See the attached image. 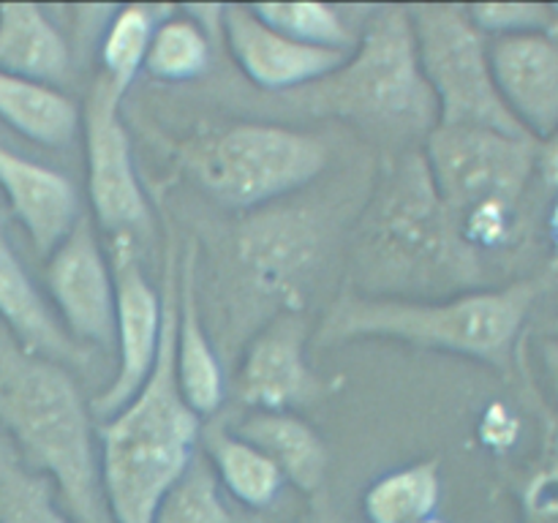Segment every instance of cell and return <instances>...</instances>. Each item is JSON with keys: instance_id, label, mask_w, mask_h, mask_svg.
Instances as JSON below:
<instances>
[{"instance_id": "obj_1", "label": "cell", "mask_w": 558, "mask_h": 523, "mask_svg": "<svg viewBox=\"0 0 558 523\" xmlns=\"http://www.w3.org/2000/svg\"><path fill=\"white\" fill-rule=\"evenodd\" d=\"M349 278L357 294L412 300L450 297L483 283L480 251L441 202L420 150L379 174L354 229Z\"/></svg>"}, {"instance_id": "obj_2", "label": "cell", "mask_w": 558, "mask_h": 523, "mask_svg": "<svg viewBox=\"0 0 558 523\" xmlns=\"http://www.w3.org/2000/svg\"><path fill=\"white\" fill-rule=\"evenodd\" d=\"M539 292L543 283L532 278L430 300L371 297L347 289L314 327L311 343L338 349L365 338H381L425 352L477 360L510 376Z\"/></svg>"}, {"instance_id": "obj_3", "label": "cell", "mask_w": 558, "mask_h": 523, "mask_svg": "<svg viewBox=\"0 0 558 523\" xmlns=\"http://www.w3.org/2000/svg\"><path fill=\"white\" fill-rule=\"evenodd\" d=\"M0 434L58 488L74 523H112L90 406L65 365L27 352L0 327Z\"/></svg>"}, {"instance_id": "obj_4", "label": "cell", "mask_w": 558, "mask_h": 523, "mask_svg": "<svg viewBox=\"0 0 558 523\" xmlns=\"http://www.w3.org/2000/svg\"><path fill=\"white\" fill-rule=\"evenodd\" d=\"M174 267L178 256L167 248L163 336L156 368L114 417L96 425L101 485L112 523H153L163 494L199 452L202 419L185 406L174 381Z\"/></svg>"}, {"instance_id": "obj_5", "label": "cell", "mask_w": 558, "mask_h": 523, "mask_svg": "<svg viewBox=\"0 0 558 523\" xmlns=\"http://www.w3.org/2000/svg\"><path fill=\"white\" fill-rule=\"evenodd\" d=\"M289 101L311 114L349 120L396 139H425L439 123L407 5L374 9L347 63L316 85L289 93Z\"/></svg>"}, {"instance_id": "obj_6", "label": "cell", "mask_w": 558, "mask_h": 523, "mask_svg": "<svg viewBox=\"0 0 558 523\" xmlns=\"http://www.w3.org/2000/svg\"><path fill=\"white\" fill-rule=\"evenodd\" d=\"M330 150L305 131L276 123H232L183 147L194 183L218 205L254 212L305 188L325 172Z\"/></svg>"}, {"instance_id": "obj_7", "label": "cell", "mask_w": 558, "mask_h": 523, "mask_svg": "<svg viewBox=\"0 0 558 523\" xmlns=\"http://www.w3.org/2000/svg\"><path fill=\"white\" fill-rule=\"evenodd\" d=\"M407 9L417 38L420 69L439 109L436 125L526 136L501 101L490 69L488 38L469 20L466 5L423 3Z\"/></svg>"}, {"instance_id": "obj_8", "label": "cell", "mask_w": 558, "mask_h": 523, "mask_svg": "<svg viewBox=\"0 0 558 523\" xmlns=\"http://www.w3.org/2000/svg\"><path fill=\"white\" fill-rule=\"evenodd\" d=\"M420 153L441 202L461 221L485 207L518 210L529 180L537 172L539 145L529 136L490 129L434 125Z\"/></svg>"}, {"instance_id": "obj_9", "label": "cell", "mask_w": 558, "mask_h": 523, "mask_svg": "<svg viewBox=\"0 0 558 523\" xmlns=\"http://www.w3.org/2000/svg\"><path fill=\"white\" fill-rule=\"evenodd\" d=\"M123 93L114 90L104 76L87 87L82 112L85 136L87 199L93 223L109 240L140 243L150 232V205L134 163L131 136L120 114Z\"/></svg>"}, {"instance_id": "obj_10", "label": "cell", "mask_w": 558, "mask_h": 523, "mask_svg": "<svg viewBox=\"0 0 558 523\" xmlns=\"http://www.w3.org/2000/svg\"><path fill=\"white\" fill-rule=\"evenodd\" d=\"M322 234L314 212L300 207H262L234 229V262L240 278L256 297L281 311L303 308L322 259Z\"/></svg>"}, {"instance_id": "obj_11", "label": "cell", "mask_w": 558, "mask_h": 523, "mask_svg": "<svg viewBox=\"0 0 558 523\" xmlns=\"http://www.w3.org/2000/svg\"><path fill=\"white\" fill-rule=\"evenodd\" d=\"M109 265L114 278V376L90 398L93 419L114 417L145 387L156 368L163 336V294L142 270L140 243L109 240Z\"/></svg>"}, {"instance_id": "obj_12", "label": "cell", "mask_w": 558, "mask_h": 523, "mask_svg": "<svg viewBox=\"0 0 558 523\" xmlns=\"http://www.w3.org/2000/svg\"><path fill=\"white\" fill-rule=\"evenodd\" d=\"M311 327L300 311L272 314L254 332L234 376V392L254 412H294L314 406L332 392V381L322 379L308 363Z\"/></svg>"}, {"instance_id": "obj_13", "label": "cell", "mask_w": 558, "mask_h": 523, "mask_svg": "<svg viewBox=\"0 0 558 523\" xmlns=\"http://www.w3.org/2000/svg\"><path fill=\"white\" fill-rule=\"evenodd\" d=\"M47 292L74 343L114 352V278L93 218L82 212L69 238L47 256Z\"/></svg>"}, {"instance_id": "obj_14", "label": "cell", "mask_w": 558, "mask_h": 523, "mask_svg": "<svg viewBox=\"0 0 558 523\" xmlns=\"http://www.w3.org/2000/svg\"><path fill=\"white\" fill-rule=\"evenodd\" d=\"M221 33L238 69L262 90L294 93L347 63L349 52L300 44L254 14L251 5H221Z\"/></svg>"}, {"instance_id": "obj_15", "label": "cell", "mask_w": 558, "mask_h": 523, "mask_svg": "<svg viewBox=\"0 0 558 523\" xmlns=\"http://www.w3.org/2000/svg\"><path fill=\"white\" fill-rule=\"evenodd\" d=\"M490 69L496 87L534 142H545L558 131V33L488 38Z\"/></svg>"}, {"instance_id": "obj_16", "label": "cell", "mask_w": 558, "mask_h": 523, "mask_svg": "<svg viewBox=\"0 0 558 523\" xmlns=\"http://www.w3.org/2000/svg\"><path fill=\"white\" fill-rule=\"evenodd\" d=\"M174 338L172 365L174 381L185 406L199 419L216 417L227 398V376L218 360L213 338L207 336L199 308V245L189 240L174 267Z\"/></svg>"}, {"instance_id": "obj_17", "label": "cell", "mask_w": 558, "mask_h": 523, "mask_svg": "<svg viewBox=\"0 0 558 523\" xmlns=\"http://www.w3.org/2000/svg\"><path fill=\"white\" fill-rule=\"evenodd\" d=\"M0 191L31 238L36 254L49 256L82 218L80 191L58 169L20 156L0 142Z\"/></svg>"}, {"instance_id": "obj_18", "label": "cell", "mask_w": 558, "mask_h": 523, "mask_svg": "<svg viewBox=\"0 0 558 523\" xmlns=\"http://www.w3.org/2000/svg\"><path fill=\"white\" fill-rule=\"evenodd\" d=\"M0 321L27 352L54 360L65 368L87 363L85 349L65 336L52 305L27 276L5 232L3 218H0Z\"/></svg>"}, {"instance_id": "obj_19", "label": "cell", "mask_w": 558, "mask_h": 523, "mask_svg": "<svg viewBox=\"0 0 558 523\" xmlns=\"http://www.w3.org/2000/svg\"><path fill=\"white\" fill-rule=\"evenodd\" d=\"M0 71L63 87L74 74L69 41L36 3H0Z\"/></svg>"}, {"instance_id": "obj_20", "label": "cell", "mask_w": 558, "mask_h": 523, "mask_svg": "<svg viewBox=\"0 0 558 523\" xmlns=\"http://www.w3.org/2000/svg\"><path fill=\"white\" fill-rule=\"evenodd\" d=\"M234 434L265 452L287 483L303 494H319L325 485L330 452L319 430L294 412H248L234 423Z\"/></svg>"}, {"instance_id": "obj_21", "label": "cell", "mask_w": 558, "mask_h": 523, "mask_svg": "<svg viewBox=\"0 0 558 523\" xmlns=\"http://www.w3.org/2000/svg\"><path fill=\"white\" fill-rule=\"evenodd\" d=\"M0 120L41 147L63 150L80 136V104L60 87L0 71Z\"/></svg>"}, {"instance_id": "obj_22", "label": "cell", "mask_w": 558, "mask_h": 523, "mask_svg": "<svg viewBox=\"0 0 558 523\" xmlns=\"http://www.w3.org/2000/svg\"><path fill=\"white\" fill-rule=\"evenodd\" d=\"M199 445V450L210 461L218 485H223L232 499L251 510H267L276 504L287 479L265 452L256 450L232 428L213 423L207 428L202 425Z\"/></svg>"}, {"instance_id": "obj_23", "label": "cell", "mask_w": 558, "mask_h": 523, "mask_svg": "<svg viewBox=\"0 0 558 523\" xmlns=\"http://www.w3.org/2000/svg\"><path fill=\"white\" fill-rule=\"evenodd\" d=\"M439 499V461L425 458L376 477L363 496V512L368 523H420L436 515Z\"/></svg>"}, {"instance_id": "obj_24", "label": "cell", "mask_w": 558, "mask_h": 523, "mask_svg": "<svg viewBox=\"0 0 558 523\" xmlns=\"http://www.w3.org/2000/svg\"><path fill=\"white\" fill-rule=\"evenodd\" d=\"M169 11L174 9L129 3L114 9V14L104 25L101 44H98V65H101L98 76H104L123 96L136 74L145 69L153 31Z\"/></svg>"}, {"instance_id": "obj_25", "label": "cell", "mask_w": 558, "mask_h": 523, "mask_svg": "<svg viewBox=\"0 0 558 523\" xmlns=\"http://www.w3.org/2000/svg\"><path fill=\"white\" fill-rule=\"evenodd\" d=\"M213 65V41L196 16L169 11L156 25L145 69L158 82L199 80Z\"/></svg>"}, {"instance_id": "obj_26", "label": "cell", "mask_w": 558, "mask_h": 523, "mask_svg": "<svg viewBox=\"0 0 558 523\" xmlns=\"http://www.w3.org/2000/svg\"><path fill=\"white\" fill-rule=\"evenodd\" d=\"M0 523H74L52 479L27 466L0 434Z\"/></svg>"}, {"instance_id": "obj_27", "label": "cell", "mask_w": 558, "mask_h": 523, "mask_svg": "<svg viewBox=\"0 0 558 523\" xmlns=\"http://www.w3.org/2000/svg\"><path fill=\"white\" fill-rule=\"evenodd\" d=\"M254 14L272 31L311 47L352 52L357 47V33L349 25L347 14L330 3H256Z\"/></svg>"}, {"instance_id": "obj_28", "label": "cell", "mask_w": 558, "mask_h": 523, "mask_svg": "<svg viewBox=\"0 0 558 523\" xmlns=\"http://www.w3.org/2000/svg\"><path fill=\"white\" fill-rule=\"evenodd\" d=\"M153 523H234L205 452H196L189 469L163 494Z\"/></svg>"}, {"instance_id": "obj_29", "label": "cell", "mask_w": 558, "mask_h": 523, "mask_svg": "<svg viewBox=\"0 0 558 523\" xmlns=\"http://www.w3.org/2000/svg\"><path fill=\"white\" fill-rule=\"evenodd\" d=\"M543 434L539 450L532 458L518 485L521 523H558V414L545 398H537Z\"/></svg>"}, {"instance_id": "obj_30", "label": "cell", "mask_w": 558, "mask_h": 523, "mask_svg": "<svg viewBox=\"0 0 558 523\" xmlns=\"http://www.w3.org/2000/svg\"><path fill=\"white\" fill-rule=\"evenodd\" d=\"M466 14L485 38L558 33V9L548 3H474Z\"/></svg>"}, {"instance_id": "obj_31", "label": "cell", "mask_w": 558, "mask_h": 523, "mask_svg": "<svg viewBox=\"0 0 558 523\" xmlns=\"http://www.w3.org/2000/svg\"><path fill=\"white\" fill-rule=\"evenodd\" d=\"M537 363L543 370L545 390H548L550 409L558 414V338L539 336L537 338Z\"/></svg>"}, {"instance_id": "obj_32", "label": "cell", "mask_w": 558, "mask_h": 523, "mask_svg": "<svg viewBox=\"0 0 558 523\" xmlns=\"http://www.w3.org/2000/svg\"><path fill=\"white\" fill-rule=\"evenodd\" d=\"M537 169L539 174L545 178V183L558 194V131L550 139L539 142V153H537Z\"/></svg>"}, {"instance_id": "obj_33", "label": "cell", "mask_w": 558, "mask_h": 523, "mask_svg": "<svg viewBox=\"0 0 558 523\" xmlns=\"http://www.w3.org/2000/svg\"><path fill=\"white\" fill-rule=\"evenodd\" d=\"M548 234H550V248H554V259L558 265V196L550 207V216H548Z\"/></svg>"}, {"instance_id": "obj_34", "label": "cell", "mask_w": 558, "mask_h": 523, "mask_svg": "<svg viewBox=\"0 0 558 523\" xmlns=\"http://www.w3.org/2000/svg\"><path fill=\"white\" fill-rule=\"evenodd\" d=\"M305 523H338V521H332V518L327 515V512H314V515H311Z\"/></svg>"}, {"instance_id": "obj_35", "label": "cell", "mask_w": 558, "mask_h": 523, "mask_svg": "<svg viewBox=\"0 0 558 523\" xmlns=\"http://www.w3.org/2000/svg\"><path fill=\"white\" fill-rule=\"evenodd\" d=\"M543 336H550V338H558V314L554 316V319L548 321V327H545Z\"/></svg>"}, {"instance_id": "obj_36", "label": "cell", "mask_w": 558, "mask_h": 523, "mask_svg": "<svg viewBox=\"0 0 558 523\" xmlns=\"http://www.w3.org/2000/svg\"><path fill=\"white\" fill-rule=\"evenodd\" d=\"M420 523H447V521H441L439 515H430V518H425V521H420Z\"/></svg>"}]
</instances>
